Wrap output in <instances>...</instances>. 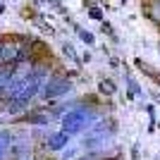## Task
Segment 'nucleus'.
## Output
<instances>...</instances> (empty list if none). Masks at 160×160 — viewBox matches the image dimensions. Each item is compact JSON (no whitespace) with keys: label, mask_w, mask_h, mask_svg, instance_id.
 Wrapping results in <instances>:
<instances>
[{"label":"nucleus","mask_w":160,"mask_h":160,"mask_svg":"<svg viewBox=\"0 0 160 160\" xmlns=\"http://www.w3.org/2000/svg\"><path fill=\"white\" fill-rule=\"evenodd\" d=\"M98 88H100V93H108V96H112V93H115V84H112L110 79H100Z\"/></svg>","instance_id":"5"},{"label":"nucleus","mask_w":160,"mask_h":160,"mask_svg":"<svg viewBox=\"0 0 160 160\" xmlns=\"http://www.w3.org/2000/svg\"><path fill=\"white\" fill-rule=\"evenodd\" d=\"M67 141H69V134L60 132V134H55V136L48 139V148H50V151H62V148L67 146Z\"/></svg>","instance_id":"4"},{"label":"nucleus","mask_w":160,"mask_h":160,"mask_svg":"<svg viewBox=\"0 0 160 160\" xmlns=\"http://www.w3.org/2000/svg\"><path fill=\"white\" fill-rule=\"evenodd\" d=\"M27 58V48L17 43V41H7L0 43V65H17Z\"/></svg>","instance_id":"1"},{"label":"nucleus","mask_w":160,"mask_h":160,"mask_svg":"<svg viewBox=\"0 0 160 160\" xmlns=\"http://www.w3.org/2000/svg\"><path fill=\"white\" fill-rule=\"evenodd\" d=\"M86 124H88V112L81 110V108H77V110H72L69 115H65V120H62V132L74 134V132H79V129H84Z\"/></svg>","instance_id":"2"},{"label":"nucleus","mask_w":160,"mask_h":160,"mask_svg":"<svg viewBox=\"0 0 160 160\" xmlns=\"http://www.w3.org/2000/svg\"><path fill=\"white\" fill-rule=\"evenodd\" d=\"M148 17H151L153 22H158V24H160V0H155L153 5L148 7Z\"/></svg>","instance_id":"6"},{"label":"nucleus","mask_w":160,"mask_h":160,"mask_svg":"<svg viewBox=\"0 0 160 160\" xmlns=\"http://www.w3.org/2000/svg\"><path fill=\"white\" fill-rule=\"evenodd\" d=\"M127 81H129V86H132V93H141V88H139V84L132 79V77H127Z\"/></svg>","instance_id":"11"},{"label":"nucleus","mask_w":160,"mask_h":160,"mask_svg":"<svg viewBox=\"0 0 160 160\" xmlns=\"http://www.w3.org/2000/svg\"><path fill=\"white\" fill-rule=\"evenodd\" d=\"M69 88H72L69 79H65V77H53V79H48L46 88H43V93H46L48 98H58V96L67 93Z\"/></svg>","instance_id":"3"},{"label":"nucleus","mask_w":160,"mask_h":160,"mask_svg":"<svg viewBox=\"0 0 160 160\" xmlns=\"http://www.w3.org/2000/svg\"><path fill=\"white\" fill-rule=\"evenodd\" d=\"M5 12V2H2V0H0V14Z\"/></svg>","instance_id":"13"},{"label":"nucleus","mask_w":160,"mask_h":160,"mask_svg":"<svg viewBox=\"0 0 160 160\" xmlns=\"http://www.w3.org/2000/svg\"><path fill=\"white\" fill-rule=\"evenodd\" d=\"M7 148H10V134H0V160H2V155L7 153Z\"/></svg>","instance_id":"7"},{"label":"nucleus","mask_w":160,"mask_h":160,"mask_svg":"<svg viewBox=\"0 0 160 160\" xmlns=\"http://www.w3.org/2000/svg\"><path fill=\"white\" fill-rule=\"evenodd\" d=\"M62 50H65V55H67V58H72L74 62H79V58H77V53H74L72 43H65V46H62Z\"/></svg>","instance_id":"9"},{"label":"nucleus","mask_w":160,"mask_h":160,"mask_svg":"<svg viewBox=\"0 0 160 160\" xmlns=\"http://www.w3.org/2000/svg\"><path fill=\"white\" fill-rule=\"evenodd\" d=\"M103 33H112V27H110L108 22H105V24H103Z\"/></svg>","instance_id":"12"},{"label":"nucleus","mask_w":160,"mask_h":160,"mask_svg":"<svg viewBox=\"0 0 160 160\" xmlns=\"http://www.w3.org/2000/svg\"><path fill=\"white\" fill-rule=\"evenodd\" d=\"M88 17H91V19H96V22H100V19H103L100 7H88Z\"/></svg>","instance_id":"10"},{"label":"nucleus","mask_w":160,"mask_h":160,"mask_svg":"<svg viewBox=\"0 0 160 160\" xmlns=\"http://www.w3.org/2000/svg\"><path fill=\"white\" fill-rule=\"evenodd\" d=\"M77 31H79V38L84 41L86 46H93V33L91 31H84V29H77Z\"/></svg>","instance_id":"8"}]
</instances>
